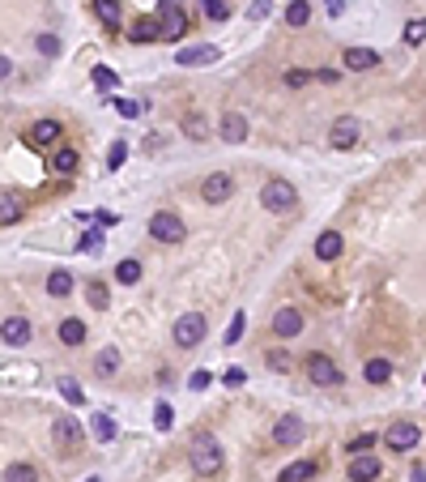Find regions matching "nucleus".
Wrapping results in <instances>:
<instances>
[{
  "mask_svg": "<svg viewBox=\"0 0 426 482\" xmlns=\"http://www.w3.org/2000/svg\"><path fill=\"white\" fill-rule=\"evenodd\" d=\"M188 461H192V470L200 478L222 474V444L209 436V431H200V436H192V444H188Z\"/></svg>",
  "mask_w": 426,
  "mask_h": 482,
  "instance_id": "obj_1",
  "label": "nucleus"
},
{
  "mask_svg": "<svg viewBox=\"0 0 426 482\" xmlns=\"http://www.w3.org/2000/svg\"><path fill=\"white\" fill-rule=\"evenodd\" d=\"M52 444H56L60 452H77V448L86 444L81 418H77V414H56V418H52Z\"/></svg>",
  "mask_w": 426,
  "mask_h": 482,
  "instance_id": "obj_2",
  "label": "nucleus"
},
{
  "mask_svg": "<svg viewBox=\"0 0 426 482\" xmlns=\"http://www.w3.org/2000/svg\"><path fill=\"white\" fill-rule=\"evenodd\" d=\"M260 201H264L269 214H290V210L298 205V188H294L290 180H269L264 192H260Z\"/></svg>",
  "mask_w": 426,
  "mask_h": 482,
  "instance_id": "obj_3",
  "label": "nucleus"
},
{
  "mask_svg": "<svg viewBox=\"0 0 426 482\" xmlns=\"http://www.w3.org/2000/svg\"><path fill=\"white\" fill-rule=\"evenodd\" d=\"M158 21H162V39H184V30H188V5H184V0H158Z\"/></svg>",
  "mask_w": 426,
  "mask_h": 482,
  "instance_id": "obj_4",
  "label": "nucleus"
},
{
  "mask_svg": "<svg viewBox=\"0 0 426 482\" xmlns=\"http://www.w3.org/2000/svg\"><path fill=\"white\" fill-rule=\"evenodd\" d=\"M149 235H154V243H184L188 226H184V218H180V214L162 210V214L149 218Z\"/></svg>",
  "mask_w": 426,
  "mask_h": 482,
  "instance_id": "obj_5",
  "label": "nucleus"
},
{
  "mask_svg": "<svg viewBox=\"0 0 426 482\" xmlns=\"http://www.w3.org/2000/svg\"><path fill=\"white\" fill-rule=\"evenodd\" d=\"M205 333H209V324H205V316H200V312H184L180 320H175V328H171L175 346H200V342H205Z\"/></svg>",
  "mask_w": 426,
  "mask_h": 482,
  "instance_id": "obj_6",
  "label": "nucleus"
},
{
  "mask_svg": "<svg viewBox=\"0 0 426 482\" xmlns=\"http://www.w3.org/2000/svg\"><path fill=\"white\" fill-rule=\"evenodd\" d=\"M307 380L311 384H320V389H333V384H341V367L329 359V354H307Z\"/></svg>",
  "mask_w": 426,
  "mask_h": 482,
  "instance_id": "obj_7",
  "label": "nucleus"
},
{
  "mask_svg": "<svg viewBox=\"0 0 426 482\" xmlns=\"http://www.w3.org/2000/svg\"><path fill=\"white\" fill-rule=\"evenodd\" d=\"M303 436H307V427H303V418H298V414H282L278 423H273V444H278V448L303 444Z\"/></svg>",
  "mask_w": 426,
  "mask_h": 482,
  "instance_id": "obj_8",
  "label": "nucleus"
},
{
  "mask_svg": "<svg viewBox=\"0 0 426 482\" xmlns=\"http://www.w3.org/2000/svg\"><path fill=\"white\" fill-rule=\"evenodd\" d=\"M418 440H422V427H418V423H392V427L384 431V444L396 448V452L418 448Z\"/></svg>",
  "mask_w": 426,
  "mask_h": 482,
  "instance_id": "obj_9",
  "label": "nucleus"
},
{
  "mask_svg": "<svg viewBox=\"0 0 426 482\" xmlns=\"http://www.w3.org/2000/svg\"><path fill=\"white\" fill-rule=\"evenodd\" d=\"M222 52H217V43H192V47H180L175 52V60H180L184 68H200V64H213Z\"/></svg>",
  "mask_w": 426,
  "mask_h": 482,
  "instance_id": "obj_10",
  "label": "nucleus"
},
{
  "mask_svg": "<svg viewBox=\"0 0 426 482\" xmlns=\"http://www.w3.org/2000/svg\"><path fill=\"white\" fill-rule=\"evenodd\" d=\"M358 133H362L358 120H354V115H341L333 129H329V141H333L337 149H354V145H358Z\"/></svg>",
  "mask_w": 426,
  "mask_h": 482,
  "instance_id": "obj_11",
  "label": "nucleus"
},
{
  "mask_svg": "<svg viewBox=\"0 0 426 482\" xmlns=\"http://www.w3.org/2000/svg\"><path fill=\"white\" fill-rule=\"evenodd\" d=\"M235 192V180L226 171H217V175H205V184H200V196L209 201V205H217V201H226Z\"/></svg>",
  "mask_w": 426,
  "mask_h": 482,
  "instance_id": "obj_12",
  "label": "nucleus"
},
{
  "mask_svg": "<svg viewBox=\"0 0 426 482\" xmlns=\"http://www.w3.org/2000/svg\"><path fill=\"white\" fill-rule=\"evenodd\" d=\"M0 342L5 346H26L30 342V320L26 316H5V324H0Z\"/></svg>",
  "mask_w": 426,
  "mask_h": 482,
  "instance_id": "obj_13",
  "label": "nucleus"
},
{
  "mask_svg": "<svg viewBox=\"0 0 426 482\" xmlns=\"http://www.w3.org/2000/svg\"><path fill=\"white\" fill-rule=\"evenodd\" d=\"M273 333H278V337H298V333H303V312H298V308H282L278 316H273Z\"/></svg>",
  "mask_w": 426,
  "mask_h": 482,
  "instance_id": "obj_14",
  "label": "nucleus"
},
{
  "mask_svg": "<svg viewBox=\"0 0 426 482\" xmlns=\"http://www.w3.org/2000/svg\"><path fill=\"white\" fill-rule=\"evenodd\" d=\"M375 478H380V456L362 452V456L349 461V482H375Z\"/></svg>",
  "mask_w": 426,
  "mask_h": 482,
  "instance_id": "obj_15",
  "label": "nucleus"
},
{
  "mask_svg": "<svg viewBox=\"0 0 426 482\" xmlns=\"http://www.w3.org/2000/svg\"><path fill=\"white\" fill-rule=\"evenodd\" d=\"M217 133H222V141L239 145V141H247V120L239 111H226V115H222V124H217Z\"/></svg>",
  "mask_w": 426,
  "mask_h": 482,
  "instance_id": "obj_16",
  "label": "nucleus"
},
{
  "mask_svg": "<svg viewBox=\"0 0 426 482\" xmlns=\"http://www.w3.org/2000/svg\"><path fill=\"white\" fill-rule=\"evenodd\" d=\"M133 43H158L162 39V21L158 17H137L133 21V30H128Z\"/></svg>",
  "mask_w": 426,
  "mask_h": 482,
  "instance_id": "obj_17",
  "label": "nucleus"
},
{
  "mask_svg": "<svg viewBox=\"0 0 426 482\" xmlns=\"http://www.w3.org/2000/svg\"><path fill=\"white\" fill-rule=\"evenodd\" d=\"M341 252H345V239H341L337 231H320V235H316V257H320V261H337Z\"/></svg>",
  "mask_w": 426,
  "mask_h": 482,
  "instance_id": "obj_18",
  "label": "nucleus"
},
{
  "mask_svg": "<svg viewBox=\"0 0 426 482\" xmlns=\"http://www.w3.org/2000/svg\"><path fill=\"white\" fill-rule=\"evenodd\" d=\"M94 17L103 21L107 30H119V21H124V9H119V0H94Z\"/></svg>",
  "mask_w": 426,
  "mask_h": 482,
  "instance_id": "obj_19",
  "label": "nucleus"
},
{
  "mask_svg": "<svg viewBox=\"0 0 426 482\" xmlns=\"http://www.w3.org/2000/svg\"><path fill=\"white\" fill-rule=\"evenodd\" d=\"M375 64H380V56H375L371 52V47H345V68H375Z\"/></svg>",
  "mask_w": 426,
  "mask_h": 482,
  "instance_id": "obj_20",
  "label": "nucleus"
},
{
  "mask_svg": "<svg viewBox=\"0 0 426 482\" xmlns=\"http://www.w3.org/2000/svg\"><path fill=\"white\" fill-rule=\"evenodd\" d=\"M90 427H94V440H98V444H111V440H115V418H111L107 410L90 414Z\"/></svg>",
  "mask_w": 426,
  "mask_h": 482,
  "instance_id": "obj_21",
  "label": "nucleus"
},
{
  "mask_svg": "<svg viewBox=\"0 0 426 482\" xmlns=\"http://www.w3.org/2000/svg\"><path fill=\"white\" fill-rule=\"evenodd\" d=\"M60 342H64V346H81V342H86V320H77V316L60 320Z\"/></svg>",
  "mask_w": 426,
  "mask_h": 482,
  "instance_id": "obj_22",
  "label": "nucleus"
},
{
  "mask_svg": "<svg viewBox=\"0 0 426 482\" xmlns=\"http://www.w3.org/2000/svg\"><path fill=\"white\" fill-rule=\"evenodd\" d=\"M30 141H35V145H56V141H60V124H56V120H39L35 129H30Z\"/></svg>",
  "mask_w": 426,
  "mask_h": 482,
  "instance_id": "obj_23",
  "label": "nucleus"
},
{
  "mask_svg": "<svg viewBox=\"0 0 426 482\" xmlns=\"http://www.w3.org/2000/svg\"><path fill=\"white\" fill-rule=\"evenodd\" d=\"M94 371L103 376V380H111L115 371H119V350L115 346H107V350H98V359H94Z\"/></svg>",
  "mask_w": 426,
  "mask_h": 482,
  "instance_id": "obj_24",
  "label": "nucleus"
},
{
  "mask_svg": "<svg viewBox=\"0 0 426 482\" xmlns=\"http://www.w3.org/2000/svg\"><path fill=\"white\" fill-rule=\"evenodd\" d=\"M307 478H316V461H290L278 474V482H307Z\"/></svg>",
  "mask_w": 426,
  "mask_h": 482,
  "instance_id": "obj_25",
  "label": "nucleus"
},
{
  "mask_svg": "<svg viewBox=\"0 0 426 482\" xmlns=\"http://www.w3.org/2000/svg\"><path fill=\"white\" fill-rule=\"evenodd\" d=\"M362 376H367V384H388L392 363H388V359H371V363L362 367Z\"/></svg>",
  "mask_w": 426,
  "mask_h": 482,
  "instance_id": "obj_26",
  "label": "nucleus"
},
{
  "mask_svg": "<svg viewBox=\"0 0 426 482\" xmlns=\"http://www.w3.org/2000/svg\"><path fill=\"white\" fill-rule=\"evenodd\" d=\"M47 295H52V299H64V295H72V273L56 269L52 277H47Z\"/></svg>",
  "mask_w": 426,
  "mask_h": 482,
  "instance_id": "obj_27",
  "label": "nucleus"
},
{
  "mask_svg": "<svg viewBox=\"0 0 426 482\" xmlns=\"http://www.w3.org/2000/svg\"><path fill=\"white\" fill-rule=\"evenodd\" d=\"M286 21H290V26H307V21H311V5H307V0H290V5H286Z\"/></svg>",
  "mask_w": 426,
  "mask_h": 482,
  "instance_id": "obj_28",
  "label": "nucleus"
},
{
  "mask_svg": "<svg viewBox=\"0 0 426 482\" xmlns=\"http://www.w3.org/2000/svg\"><path fill=\"white\" fill-rule=\"evenodd\" d=\"M52 167L60 171V175H72V171H77V149H56V154H52Z\"/></svg>",
  "mask_w": 426,
  "mask_h": 482,
  "instance_id": "obj_29",
  "label": "nucleus"
},
{
  "mask_svg": "<svg viewBox=\"0 0 426 482\" xmlns=\"http://www.w3.org/2000/svg\"><path fill=\"white\" fill-rule=\"evenodd\" d=\"M115 277H119L124 286H137V282H141V261H133V257H128V261H119Z\"/></svg>",
  "mask_w": 426,
  "mask_h": 482,
  "instance_id": "obj_30",
  "label": "nucleus"
},
{
  "mask_svg": "<svg viewBox=\"0 0 426 482\" xmlns=\"http://www.w3.org/2000/svg\"><path fill=\"white\" fill-rule=\"evenodd\" d=\"M86 299H90V308H94V312H107V303H111V295H107L103 282H90V286H86Z\"/></svg>",
  "mask_w": 426,
  "mask_h": 482,
  "instance_id": "obj_31",
  "label": "nucleus"
},
{
  "mask_svg": "<svg viewBox=\"0 0 426 482\" xmlns=\"http://www.w3.org/2000/svg\"><path fill=\"white\" fill-rule=\"evenodd\" d=\"M21 218V205H17V196L13 192H5V196H0V222H5V226H13Z\"/></svg>",
  "mask_w": 426,
  "mask_h": 482,
  "instance_id": "obj_32",
  "label": "nucleus"
},
{
  "mask_svg": "<svg viewBox=\"0 0 426 482\" xmlns=\"http://www.w3.org/2000/svg\"><path fill=\"white\" fill-rule=\"evenodd\" d=\"M405 43H409V47H422V43H426V17L405 21Z\"/></svg>",
  "mask_w": 426,
  "mask_h": 482,
  "instance_id": "obj_33",
  "label": "nucleus"
},
{
  "mask_svg": "<svg viewBox=\"0 0 426 482\" xmlns=\"http://www.w3.org/2000/svg\"><path fill=\"white\" fill-rule=\"evenodd\" d=\"M5 482H39V470L26 465V461H21V465H9V470H5Z\"/></svg>",
  "mask_w": 426,
  "mask_h": 482,
  "instance_id": "obj_34",
  "label": "nucleus"
},
{
  "mask_svg": "<svg viewBox=\"0 0 426 482\" xmlns=\"http://www.w3.org/2000/svg\"><path fill=\"white\" fill-rule=\"evenodd\" d=\"M60 397H64L68 405H81V401H86L81 384H77V380H72V376H64V380H60Z\"/></svg>",
  "mask_w": 426,
  "mask_h": 482,
  "instance_id": "obj_35",
  "label": "nucleus"
},
{
  "mask_svg": "<svg viewBox=\"0 0 426 482\" xmlns=\"http://www.w3.org/2000/svg\"><path fill=\"white\" fill-rule=\"evenodd\" d=\"M200 13H205L209 21H226L231 5H226V0H200Z\"/></svg>",
  "mask_w": 426,
  "mask_h": 482,
  "instance_id": "obj_36",
  "label": "nucleus"
},
{
  "mask_svg": "<svg viewBox=\"0 0 426 482\" xmlns=\"http://www.w3.org/2000/svg\"><path fill=\"white\" fill-rule=\"evenodd\" d=\"M94 86H98V90H115V86H119V73L107 68V64H98V68H94Z\"/></svg>",
  "mask_w": 426,
  "mask_h": 482,
  "instance_id": "obj_37",
  "label": "nucleus"
},
{
  "mask_svg": "<svg viewBox=\"0 0 426 482\" xmlns=\"http://www.w3.org/2000/svg\"><path fill=\"white\" fill-rule=\"evenodd\" d=\"M115 111H119L124 120H137V115L145 111V103H141V98H115Z\"/></svg>",
  "mask_w": 426,
  "mask_h": 482,
  "instance_id": "obj_38",
  "label": "nucleus"
},
{
  "mask_svg": "<svg viewBox=\"0 0 426 482\" xmlns=\"http://www.w3.org/2000/svg\"><path fill=\"white\" fill-rule=\"evenodd\" d=\"M243 328H247V316H243V312H235V316H231V328H226V337H222V342L235 346V342L243 337Z\"/></svg>",
  "mask_w": 426,
  "mask_h": 482,
  "instance_id": "obj_39",
  "label": "nucleus"
},
{
  "mask_svg": "<svg viewBox=\"0 0 426 482\" xmlns=\"http://www.w3.org/2000/svg\"><path fill=\"white\" fill-rule=\"evenodd\" d=\"M124 163H128V145L115 141V145H111V154H107V167H111V171H119Z\"/></svg>",
  "mask_w": 426,
  "mask_h": 482,
  "instance_id": "obj_40",
  "label": "nucleus"
},
{
  "mask_svg": "<svg viewBox=\"0 0 426 482\" xmlns=\"http://www.w3.org/2000/svg\"><path fill=\"white\" fill-rule=\"evenodd\" d=\"M311 77H316L311 68H290V73H286V86H290V90H298V86H307Z\"/></svg>",
  "mask_w": 426,
  "mask_h": 482,
  "instance_id": "obj_41",
  "label": "nucleus"
},
{
  "mask_svg": "<svg viewBox=\"0 0 426 482\" xmlns=\"http://www.w3.org/2000/svg\"><path fill=\"white\" fill-rule=\"evenodd\" d=\"M171 423H175V410H171V405L162 401L158 410H154V427H158V431H171Z\"/></svg>",
  "mask_w": 426,
  "mask_h": 482,
  "instance_id": "obj_42",
  "label": "nucleus"
},
{
  "mask_svg": "<svg viewBox=\"0 0 426 482\" xmlns=\"http://www.w3.org/2000/svg\"><path fill=\"white\" fill-rule=\"evenodd\" d=\"M188 384H192V393H205V389L213 384V376H209V371H192V376H188Z\"/></svg>",
  "mask_w": 426,
  "mask_h": 482,
  "instance_id": "obj_43",
  "label": "nucleus"
},
{
  "mask_svg": "<svg viewBox=\"0 0 426 482\" xmlns=\"http://www.w3.org/2000/svg\"><path fill=\"white\" fill-rule=\"evenodd\" d=\"M269 367L273 371H290V354L286 350H269Z\"/></svg>",
  "mask_w": 426,
  "mask_h": 482,
  "instance_id": "obj_44",
  "label": "nucleus"
},
{
  "mask_svg": "<svg viewBox=\"0 0 426 482\" xmlns=\"http://www.w3.org/2000/svg\"><path fill=\"white\" fill-rule=\"evenodd\" d=\"M77 248H81V252H98V248H103V231H86Z\"/></svg>",
  "mask_w": 426,
  "mask_h": 482,
  "instance_id": "obj_45",
  "label": "nucleus"
},
{
  "mask_svg": "<svg viewBox=\"0 0 426 482\" xmlns=\"http://www.w3.org/2000/svg\"><path fill=\"white\" fill-rule=\"evenodd\" d=\"M39 52H43V56H56V52H60V39H56V35H39Z\"/></svg>",
  "mask_w": 426,
  "mask_h": 482,
  "instance_id": "obj_46",
  "label": "nucleus"
},
{
  "mask_svg": "<svg viewBox=\"0 0 426 482\" xmlns=\"http://www.w3.org/2000/svg\"><path fill=\"white\" fill-rule=\"evenodd\" d=\"M243 380H247V376H243V367H226V376H222V384H226V389H239Z\"/></svg>",
  "mask_w": 426,
  "mask_h": 482,
  "instance_id": "obj_47",
  "label": "nucleus"
},
{
  "mask_svg": "<svg viewBox=\"0 0 426 482\" xmlns=\"http://www.w3.org/2000/svg\"><path fill=\"white\" fill-rule=\"evenodd\" d=\"M184 133H192V137H205V120H200V115L184 120Z\"/></svg>",
  "mask_w": 426,
  "mask_h": 482,
  "instance_id": "obj_48",
  "label": "nucleus"
},
{
  "mask_svg": "<svg viewBox=\"0 0 426 482\" xmlns=\"http://www.w3.org/2000/svg\"><path fill=\"white\" fill-rule=\"evenodd\" d=\"M371 444H375V436H358L354 444H349V452H354V456H362V452H367Z\"/></svg>",
  "mask_w": 426,
  "mask_h": 482,
  "instance_id": "obj_49",
  "label": "nucleus"
},
{
  "mask_svg": "<svg viewBox=\"0 0 426 482\" xmlns=\"http://www.w3.org/2000/svg\"><path fill=\"white\" fill-rule=\"evenodd\" d=\"M264 13H269V0H256V5H252V9H247V17H252V21H260Z\"/></svg>",
  "mask_w": 426,
  "mask_h": 482,
  "instance_id": "obj_50",
  "label": "nucleus"
},
{
  "mask_svg": "<svg viewBox=\"0 0 426 482\" xmlns=\"http://www.w3.org/2000/svg\"><path fill=\"white\" fill-rule=\"evenodd\" d=\"M337 77H341V73H333V68H316V82H329V86H333Z\"/></svg>",
  "mask_w": 426,
  "mask_h": 482,
  "instance_id": "obj_51",
  "label": "nucleus"
},
{
  "mask_svg": "<svg viewBox=\"0 0 426 482\" xmlns=\"http://www.w3.org/2000/svg\"><path fill=\"white\" fill-rule=\"evenodd\" d=\"M94 218H98V226H115V222H119V218H115V214H107V210H98Z\"/></svg>",
  "mask_w": 426,
  "mask_h": 482,
  "instance_id": "obj_52",
  "label": "nucleus"
},
{
  "mask_svg": "<svg viewBox=\"0 0 426 482\" xmlns=\"http://www.w3.org/2000/svg\"><path fill=\"white\" fill-rule=\"evenodd\" d=\"M329 13H333V17H341V13H345V0H329Z\"/></svg>",
  "mask_w": 426,
  "mask_h": 482,
  "instance_id": "obj_53",
  "label": "nucleus"
},
{
  "mask_svg": "<svg viewBox=\"0 0 426 482\" xmlns=\"http://www.w3.org/2000/svg\"><path fill=\"white\" fill-rule=\"evenodd\" d=\"M86 482H103V478H94V474H90V478H86Z\"/></svg>",
  "mask_w": 426,
  "mask_h": 482,
  "instance_id": "obj_54",
  "label": "nucleus"
},
{
  "mask_svg": "<svg viewBox=\"0 0 426 482\" xmlns=\"http://www.w3.org/2000/svg\"><path fill=\"white\" fill-rule=\"evenodd\" d=\"M422 380H426V376H422Z\"/></svg>",
  "mask_w": 426,
  "mask_h": 482,
  "instance_id": "obj_55",
  "label": "nucleus"
}]
</instances>
